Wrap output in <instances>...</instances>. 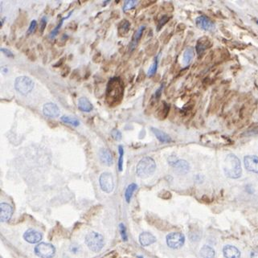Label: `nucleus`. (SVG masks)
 <instances>
[{
  "label": "nucleus",
  "mask_w": 258,
  "mask_h": 258,
  "mask_svg": "<svg viewBox=\"0 0 258 258\" xmlns=\"http://www.w3.org/2000/svg\"><path fill=\"white\" fill-rule=\"evenodd\" d=\"M157 48H158V43L154 44H150V45H149V46L146 48V54L149 55V56H151V55H153L154 52H155V51L157 50Z\"/></svg>",
  "instance_id": "obj_35"
},
{
  "label": "nucleus",
  "mask_w": 258,
  "mask_h": 258,
  "mask_svg": "<svg viewBox=\"0 0 258 258\" xmlns=\"http://www.w3.org/2000/svg\"><path fill=\"white\" fill-rule=\"evenodd\" d=\"M244 166L247 170L258 173V158L255 155H248L244 158Z\"/></svg>",
  "instance_id": "obj_12"
},
{
  "label": "nucleus",
  "mask_w": 258,
  "mask_h": 258,
  "mask_svg": "<svg viewBox=\"0 0 258 258\" xmlns=\"http://www.w3.org/2000/svg\"><path fill=\"white\" fill-rule=\"evenodd\" d=\"M100 186L101 190L106 193H110L114 190V178H113L112 174L109 172H105L102 173L101 175L100 176Z\"/></svg>",
  "instance_id": "obj_8"
},
{
  "label": "nucleus",
  "mask_w": 258,
  "mask_h": 258,
  "mask_svg": "<svg viewBox=\"0 0 258 258\" xmlns=\"http://www.w3.org/2000/svg\"><path fill=\"white\" fill-rule=\"evenodd\" d=\"M193 57H194V48L191 47H188L183 53V62L184 65H188L190 64Z\"/></svg>",
  "instance_id": "obj_24"
},
{
  "label": "nucleus",
  "mask_w": 258,
  "mask_h": 258,
  "mask_svg": "<svg viewBox=\"0 0 258 258\" xmlns=\"http://www.w3.org/2000/svg\"><path fill=\"white\" fill-rule=\"evenodd\" d=\"M137 188H138V186H137V184L135 183H131L127 187L126 192H125V198H126V202H130V200L132 198L133 194H134V192L135 191V190H136Z\"/></svg>",
  "instance_id": "obj_26"
},
{
  "label": "nucleus",
  "mask_w": 258,
  "mask_h": 258,
  "mask_svg": "<svg viewBox=\"0 0 258 258\" xmlns=\"http://www.w3.org/2000/svg\"><path fill=\"white\" fill-rule=\"evenodd\" d=\"M169 111H170V105L165 101H163L162 105L157 110V116H158V119L163 120L166 118H167Z\"/></svg>",
  "instance_id": "obj_22"
},
{
  "label": "nucleus",
  "mask_w": 258,
  "mask_h": 258,
  "mask_svg": "<svg viewBox=\"0 0 258 258\" xmlns=\"http://www.w3.org/2000/svg\"><path fill=\"white\" fill-rule=\"evenodd\" d=\"M145 28H146V27L145 26H141L140 28H138V30L136 31V32H134V36H133L132 40H131V42H130V52H132V51H134V49L136 48L137 45H138V41L140 40L141 37H142V34H143V32H144Z\"/></svg>",
  "instance_id": "obj_18"
},
{
  "label": "nucleus",
  "mask_w": 258,
  "mask_h": 258,
  "mask_svg": "<svg viewBox=\"0 0 258 258\" xmlns=\"http://www.w3.org/2000/svg\"><path fill=\"white\" fill-rule=\"evenodd\" d=\"M36 28H37V22H36V20H32L29 25L28 31H27V36H28L32 34L36 30Z\"/></svg>",
  "instance_id": "obj_34"
},
{
  "label": "nucleus",
  "mask_w": 258,
  "mask_h": 258,
  "mask_svg": "<svg viewBox=\"0 0 258 258\" xmlns=\"http://www.w3.org/2000/svg\"><path fill=\"white\" fill-rule=\"evenodd\" d=\"M69 72H70V68H69L68 65H65V66L63 68L62 70H61V76H62L63 77H66V76H68Z\"/></svg>",
  "instance_id": "obj_41"
},
{
  "label": "nucleus",
  "mask_w": 258,
  "mask_h": 258,
  "mask_svg": "<svg viewBox=\"0 0 258 258\" xmlns=\"http://www.w3.org/2000/svg\"><path fill=\"white\" fill-rule=\"evenodd\" d=\"M85 244L90 250L94 252H97L101 250L104 246V238L97 232H89L85 236Z\"/></svg>",
  "instance_id": "obj_4"
},
{
  "label": "nucleus",
  "mask_w": 258,
  "mask_h": 258,
  "mask_svg": "<svg viewBox=\"0 0 258 258\" xmlns=\"http://www.w3.org/2000/svg\"><path fill=\"white\" fill-rule=\"evenodd\" d=\"M224 256L225 258H240V252L235 246L225 245L223 249Z\"/></svg>",
  "instance_id": "obj_17"
},
{
  "label": "nucleus",
  "mask_w": 258,
  "mask_h": 258,
  "mask_svg": "<svg viewBox=\"0 0 258 258\" xmlns=\"http://www.w3.org/2000/svg\"><path fill=\"white\" fill-rule=\"evenodd\" d=\"M224 171L228 178H240L242 174L240 159L234 154H228L224 160Z\"/></svg>",
  "instance_id": "obj_2"
},
{
  "label": "nucleus",
  "mask_w": 258,
  "mask_h": 258,
  "mask_svg": "<svg viewBox=\"0 0 258 258\" xmlns=\"http://www.w3.org/2000/svg\"><path fill=\"white\" fill-rule=\"evenodd\" d=\"M158 56H156V57H155L154 63H153V64L151 65V67L149 68L147 75H148V76H150V77L153 76L154 75H155V73H156L157 68H158Z\"/></svg>",
  "instance_id": "obj_30"
},
{
  "label": "nucleus",
  "mask_w": 258,
  "mask_h": 258,
  "mask_svg": "<svg viewBox=\"0 0 258 258\" xmlns=\"http://www.w3.org/2000/svg\"><path fill=\"white\" fill-rule=\"evenodd\" d=\"M111 136H112V138H114V140H116V141H120L122 138V133H121L118 130H112V132H111Z\"/></svg>",
  "instance_id": "obj_36"
},
{
  "label": "nucleus",
  "mask_w": 258,
  "mask_h": 258,
  "mask_svg": "<svg viewBox=\"0 0 258 258\" xmlns=\"http://www.w3.org/2000/svg\"><path fill=\"white\" fill-rule=\"evenodd\" d=\"M24 240L30 244H36L42 239V234L34 229H28L24 235Z\"/></svg>",
  "instance_id": "obj_13"
},
{
  "label": "nucleus",
  "mask_w": 258,
  "mask_h": 258,
  "mask_svg": "<svg viewBox=\"0 0 258 258\" xmlns=\"http://www.w3.org/2000/svg\"><path fill=\"white\" fill-rule=\"evenodd\" d=\"M196 26L204 31H213L215 29V24L210 19L205 15H200L196 19Z\"/></svg>",
  "instance_id": "obj_10"
},
{
  "label": "nucleus",
  "mask_w": 258,
  "mask_h": 258,
  "mask_svg": "<svg viewBox=\"0 0 258 258\" xmlns=\"http://www.w3.org/2000/svg\"><path fill=\"white\" fill-rule=\"evenodd\" d=\"M124 83L120 77H113L109 80L105 89V101L110 107L121 104L124 97Z\"/></svg>",
  "instance_id": "obj_1"
},
{
  "label": "nucleus",
  "mask_w": 258,
  "mask_h": 258,
  "mask_svg": "<svg viewBox=\"0 0 258 258\" xmlns=\"http://www.w3.org/2000/svg\"><path fill=\"white\" fill-rule=\"evenodd\" d=\"M138 258H143V257H142V256H138Z\"/></svg>",
  "instance_id": "obj_51"
},
{
  "label": "nucleus",
  "mask_w": 258,
  "mask_h": 258,
  "mask_svg": "<svg viewBox=\"0 0 258 258\" xmlns=\"http://www.w3.org/2000/svg\"><path fill=\"white\" fill-rule=\"evenodd\" d=\"M155 169H156V164L154 159L150 157H146L141 159L137 165L136 173L138 177L146 178L154 174Z\"/></svg>",
  "instance_id": "obj_3"
},
{
  "label": "nucleus",
  "mask_w": 258,
  "mask_h": 258,
  "mask_svg": "<svg viewBox=\"0 0 258 258\" xmlns=\"http://www.w3.org/2000/svg\"><path fill=\"white\" fill-rule=\"evenodd\" d=\"M168 162L179 174H186L189 171V164L185 160H179L174 156H171L168 158Z\"/></svg>",
  "instance_id": "obj_9"
},
{
  "label": "nucleus",
  "mask_w": 258,
  "mask_h": 258,
  "mask_svg": "<svg viewBox=\"0 0 258 258\" xmlns=\"http://www.w3.org/2000/svg\"><path fill=\"white\" fill-rule=\"evenodd\" d=\"M169 19H170V17H169L168 15H162V17H161V18L159 19H158V24H157V30H158V31L160 30L161 28L164 26L166 23L168 22Z\"/></svg>",
  "instance_id": "obj_32"
},
{
  "label": "nucleus",
  "mask_w": 258,
  "mask_h": 258,
  "mask_svg": "<svg viewBox=\"0 0 258 258\" xmlns=\"http://www.w3.org/2000/svg\"><path fill=\"white\" fill-rule=\"evenodd\" d=\"M27 56H28V57L29 58V60H32V61H35V60H36V59H37V56H36V53H35V52H33V51H27Z\"/></svg>",
  "instance_id": "obj_39"
},
{
  "label": "nucleus",
  "mask_w": 258,
  "mask_h": 258,
  "mask_svg": "<svg viewBox=\"0 0 258 258\" xmlns=\"http://www.w3.org/2000/svg\"><path fill=\"white\" fill-rule=\"evenodd\" d=\"M67 39H68V36H67L66 35H64V36H62V38L60 39V40H59V41H58V42H57V44H58V46H60V47H63V46H64V44H66Z\"/></svg>",
  "instance_id": "obj_43"
},
{
  "label": "nucleus",
  "mask_w": 258,
  "mask_h": 258,
  "mask_svg": "<svg viewBox=\"0 0 258 258\" xmlns=\"http://www.w3.org/2000/svg\"><path fill=\"white\" fill-rule=\"evenodd\" d=\"M47 27V18L44 16L41 19V21H40V34L42 35L44 33V30Z\"/></svg>",
  "instance_id": "obj_38"
},
{
  "label": "nucleus",
  "mask_w": 258,
  "mask_h": 258,
  "mask_svg": "<svg viewBox=\"0 0 258 258\" xmlns=\"http://www.w3.org/2000/svg\"><path fill=\"white\" fill-rule=\"evenodd\" d=\"M65 60H66V57H65V56H64V57H62V58H60V60H58V61H57V62H56V64L53 65V67H55V68L61 67L63 64H64V61H65Z\"/></svg>",
  "instance_id": "obj_44"
},
{
  "label": "nucleus",
  "mask_w": 258,
  "mask_h": 258,
  "mask_svg": "<svg viewBox=\"0 0 258 258\" xmlns=\"http://www.w3.org/2000/svg\"><path fill=\"white\" fill-rule=\"evenodd\" d=\"M78 108L82 112H91L93 109L92 104L88 98L80 97L78 101Z\"/></svg>",
  "instance_id": "obj_21"
},
{
  "label": "nucleus",
  "mask_w": 258,
  "mask_h": 258,
  "mask_svg": "<svg viewBox=\"0 0 258 258\" xmlns=\"http://www.w3.org/2000/svg\"><path fill=\"white\" fill-rule=\"evenodd\" d=\"M43 113L45 116L48 117V118H56V117L60 116V110L56 104L49 102V103H46L44 105Z\"/></svg>",
  "instance_id": "obj_11"
},
{
  "label": "nucleus",
  "mask_w": 258,
  "mask_h": 258,
  "mask_svg": "<svg viewBox=\"0 0 258 258\" xmlns=\"http://www.w3.org/2000/svg\"><path fill=\"white\" fill-rule=\"evenodd\" d=\"M139 241L142 246H149L156 241V238L151 233L142 232L139 236Z\"/></svg>",
  "instance_id": "obj_19"
},
{
  "label": "nucleus",
  "mask_w": 258,
  "mask_h": 258,
  "mask_svg": "<svg viewBox=\"0 0 258 258\" xmlns=\"http://www.w3.org/2000/svg\"><path fill=\"white\" fill-rule=\"evenodd\" d=\"M138 1H136V0H128V1H126L124 6H123V11L126 12L127 11L131 10L138 4Z\"/></svg>",
  "instance_id": "obj_31"
},
{
  "label": "nucleus",
  "mask_w": 258,
  "mask_h": 258,
  "mask_svg": "<svg viewBox=\"0 0 258 258\" xmlns=\"http://www.w3.org/2000/svg\"><path fill=\"white\" fill-rule=\"evenodd\" d=\"M98 154H99V158H100V161L102 164L108 166H112L114 163L113 155L108 149H101Z\"/></svg>",
  "instance_id": "obj_15"
},
{
  "label": "nucleus",
  "mask_w": 258,
  "mask_h": 258,
  "mask_svg": "<svg viewBox=\"0 0 258 258\" xmlns=\"http://www.w3.org/2000/svg\"><path fill=\"white\" fill-rule=\"evenodd\" d=\"M13 209L11 205L6 203L0 204V219L2 222H6L11 218Z\"/></svg>",
  "instance_id": "obj_14"
},
{
  "label": "nucleus",
  "mask_w": 258,
  "mask_h": 258,
  "mask_svg": "<svg viewBox=\"0 0 258 258\" xmlns=\"http://www.w3.org/2000/svg\"><path fill=\"white\" fill-rule=\"evenodd\" d=\"M55 252V247L48 243H40L35 248V253L40 258H52Z\"/></svg>",
  "instance_id": "obj_6"
},
{
  "label": "nucleus",
  "mask_w": 258,
  "mask_h": 258,
  "mask_svg": "<svg viewBox=\"0 0 258 258\" xmlns=\"http://www.w3.org/2000/svg\"><path fill=\"white\" fill-rule=\"evenodd\" d=\"M118 152H119V159L118 162V167L119 171H122L123 169V155H124V149L122 146H118Z\"/></svg>",
  "instance_id": "obj_29"
},
{
  "label": "nucleus",
  "mask_w": 258,
  "mask_h": 258,
  "mask_svg": "<svg viewBox=\"0 0 258 258\" xmlns=\"http://www.w3.org/2000/svg\"><path fill=\"white\" fill-rule=\"evenodd\" d=\"M162 88H163V84H162V85L160 86V88H158V90L156 91V92H155V99H156V100H158V99L160 98Z\"/></svg>",
  "instance_id": "obj_46"
},
{
  "label": "nucleus",
  "mask_w": 258,
  "mask_h": 258,
  "mask_svg": "<svg viewBox=\"0 0 258 258\" xmlns=\"http://www.w3.org/2000/svg\"><path fill=\"white\" fill-rule=\"evenodd\" d=\"M156 1H142L141 2V5H142V7H147V6H150L151 4L154 3Z\"/></svg>",
  "instance_id": "obj_45"
},
{
  "label": "nucleus",
  "mask_w": 258,
  "mask_h": 258,
  "mask_svg": "<svg viewBox=\"0 0 258 258\" xmlns=\"http://www.w3.org/2000/svg\"><path fill=\"white\" fill-rule=\"evenodd\" d=\"M34 81L30 77L26 76H19L15 81V88L22 95H28L30 93L34 88Z\"/></svg>",
  "instance_id": "obj_5"
},
{
  "label": "nucleus",
  "mask_w": 258,
  "mask_h": 258,
  "mask_svg": "<svg viewBox=\"0 0 258 258\" xmlns=\"http://www.w3.org/2000/svg\"><path fill=\"white\" fill-rule=\"evenodd\" d=\"M2 72H3L4 74H6V72H8V68H6V67H3V68H2Z\"/></svg>",
  "instance_id": "obj_49"
},
{
  "label": "nucleus",
  "mask_w": 258,
  "mask_h": 258,
  "mask_svg": "<svg viewBox=\"0 0 258 258\" xmlns=\"http://www.w3.org/2000/svg\"><path fill=\"white\" fill-rule=\"evenodd\" d=\"M61 122H63L65 124L72 125L73 126H78L80 125V121L76 118H72L68 116H63L60 118Z\"/></svg>",
  "instance_id": "obj_27"
},
{
  "label": "nucleus",
  "mask_w": 258,
  "mask_h": 258,
  "mask_svg": "<svg viewBox=\"0 0 258 258\" xmlns=\"http://www.w3.org/2000/svg\"><path fill=\"white\" fill-rule=\"evenodd\" d=\"M70 250H71V252H72L73 253H77L79 251V247L78 246H71Z\"/></svg>",
  "instance_id": "obj_48"
},
{
  "label": "nucleus",
  "mask_w": 258,
  "mask_h": 258,
  "mask_svg": "<svg viewBox=\"0 0 258 258\" xmlns=\"http://www.w3.org/2000/svg\"><path fill=\"white\" fill-rule=\"evenodd\" d=\"M130 29V24L128 20L123 19L122 20L118 27V34L120 36H124L125 35L127 34Z\"/></svg>",
  "instance_id": "obj_23"
},
{
  "label": "nucleus",
  "mask_w": 258,
  "mask_h": 258,
  "mask_svg": "<svg viewBox=\"0 0 258 258\" xmlns=\"http://www.w3.org/2000/svg\"><path fill=\"white\" fill-rule=\"evenodd\" d=\"M200 255L203 258H214L215 251L212 247L204 245L200 250Z\"/></svg>",
  "instance_id": "obj_25"
},
{
  "label": "nucleus",
  "mask_w": 258,
  "mask_h": 258,
  "mask_svg": "<svg viewBox=\"0 0 258 258\" xmlns=\"http://www.w3.org/2000/svg\"><path fill=\"white\" fill-rule=\"evenodd\" d=\"M4 20H5V19H2V20H1V24H0V26H1V28H2V24H3V22H4Z\"/></svg>",
  "instance_id": "obj_50"
},
{
  "label": "nucleus",
  "mask_w": 258,
  "mask_h": 258,
  "mask_svg": "<svg viewBox=\"0 0 258 258\" xmlns=\"http://www.w3.org/2000/svg\"><path fill=\"white\" fill-rule=\"evenodd\" d=\"M251 258H258V248H256L252 251V252H251Z\"/></svg>",
  "instance_id": "obj_47"
},
{
  "label": "nucleus",
  "mask_w": 258,
  "mask_h": 258,
  "mask_svg": "<svg viewBox=\"0 0 258 258\" xmlns=\"http://www.w3.org/2000/svg\"><path fill=\"white\" fill-rule=\"evenodd\" d=\"M27 19H28L27 15L25 14V13H24V14L21 13V14L19 15L18 18L16 19L15 24L19 27V28H22L23 27H24L25 25H26Z\"/></svg>",
  "instance_id": "obj_28"
},
{
  "label": "nucleus",
  "mask_w": 258,
  "mask_h": 258,
  "mask_svg": "<svg viewBox=\"0 0 258 258\" xmlns=\"http://www.w3.org/2000/svg\"><path fill=\"white\" fill-rule=\"evenodd\" d=\"M92 61L94 63H96V64H98V63H100L101 61V54L100 52H98V53L94 55L93 57H92Z\"/></svg>",
  "instance_id": "obj_42"
},
{
  "label": "nucleus",
  "mask_w": 258,
  "mask_h": 258,
  "mask_svg": "<svg viewBox=\"0 0 258 258\" xmlns=\"http://www.w3.org/2000/svg\"><path fill=\"white\" fill-rule=\"evenodd\" d=\"M256 24H258V20H256Z\"/></svg>",
  "instance_id": "obj_52"
},
{
  "label": "nucleus",
  "mask_w": 258,
  "mask_h": 258,
  "mask_svg": "<svg viewBox=\"0 0 258 258\" xmlns=\"http://www.w3.org/2000/svg\"><path fill=\"white\" fill-rule=\"evenodd\" d=\"M212 46V43H211L210 40L208 37H202L198 40V42L196 44V52L198 54H201L205 50H207L208 48H209Z\"/></svg>",
  "instance_id": "obj_16"
},
{
  "label": "nucleus",
  "mask_w": 258,
  "mask_h": 258,
  "mask_svg": "<svg viewBox=\"0 0 258 258\" xmlns=\"http://www.w3.org/2000/svg\"><path fill=\"white\" fill-rule=\"evenodd\" d=\"M150 130L153 132V134L155 135V137L158 138L159 142H162V143H169V142H172L171 138L165 132H162V130L154 128V127H151Z\"/></svg>",
  "instance_id": "obj_20"
},
{
  "label": "nucleus",
  "mask_w": 258,
  "mask_h": 258,
  "mask_svg": "<svg viewBox=\"0 0 258 258\" xmlns=\"http://www.w3.org/2000/svg\"><path fill=\"white\" fill-rule=\"evenodd\" d=\"M119 230H120L121 236H122V240H124V241H126V240H127V235H126V229L124 224H119Z\"/></svg>",
  "instance_id": "obj_37"
},
{
  "label": "nucleus",
  "mask_w": 258,
  "mask_h": 258,
  "mask_svg": "<svg viewBox=\"0 0 258 258\" xmlns=\"http://www.w3.org/2000/svg\"><path fill=\"white\" fill-rule=\"evenodd\" d=\"M0 51H1V52H2L5 56H7L8 58H14V54H13L10 50L6 49V48H2L0 49Z\"/></svg>",
  "instance_id": "obj_40"
},
{
  "label": "nucleus",
  "mask_w": 258,
  "mask_h": 258,
  "mask_svg": "<svg viewBox=\"0 0 258 258\" xmlns=\"http://www.w3.org/2000/svg\"><path fill=\"white\" fill-rule=\"evenodd\" d=\"M185 242V237L180 232H171L166 236V244L171 248H178L182 247Z\"/></svg>",
  "instance_id": "obj_7"
},
{
  "label": "nucleus",
  "mask_w": 258,
  "mask_h": 258,
  "mask_svg": "<svg viewBox=\"0 0 258 258\" xmlns=\"http://www.w3.org/2000/svg\"><path fill=\"white\" fill-rule=\"evenodd\" d=\"M67 19V17H65V18H63L62 19H60V22L59 23L58 25H57V26H56V28H55L54 29L52 30V32H51L50 36H50V38L51 39H53V38H54V37H56V35L58 34V33H59V31H60V28H61V26H62L63 21H64V19Z\"/></svg>",
  "instance_id": "obj_33"
}]
</instances>
